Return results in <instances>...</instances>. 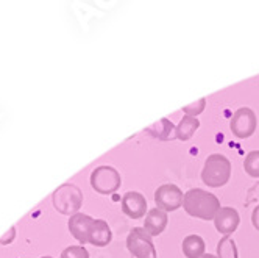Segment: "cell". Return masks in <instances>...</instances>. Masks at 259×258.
<instances>
[{"label": "cell", "instance_id": "obj_10", "mask_svg": "<svg viewBox=\"0 0 259 258\" xmlns=\"http://www.w3.org/2000/svg\"><path fill=\"white\" fill-rule=\"evenodd\" d=\"M111 239H113V233H111L109 226L102 219L94 220V224H92L91 232H89V236H88V241L94 246L103 247L111 243Z\"/></svg>", "mask_w": 259, "mask_h": 258}, {"label": "cell", "instance_id": "obj_4", "mask_svg": "<svg viewBox=\"0 0 259 258\" xmlns=\"http://www.w3.org/2000/svg\"><path fill=\"white\" fill-rule=\"evenodd\" d=\"M122 183L120 174L111 166H100L91 177V185L100 194H113L119 190Z\"/></svg>", "mask_w": 259, "mask_h": 258}, {"label": "cell", "instance_id": "obj_8", "mask_svg": "<svg viewBox=\"0 0 259 258\" xmlns=\"http://www.w3.org/2000/svg\"><path fill=\"white\" fill-rule=\"evenodd\" d=\"M122 211L132 219H139L147 216L145 213H149L147 210V200L141 193L130 191L122 197Z\"/></svg>", "mask_w": 259, "mask_h": 258}, {"label": "cell", "instance_id": "obj_1", "mask_svg": "<svg viewBox=\"0 0 259 258\" xmlns=\"http://www.w3.org/2000/svg\"><path fill=\"white\" fill-rule=\"evenodd\" d=\"M183 207L189 216L198 217L203 220L214 219L217 216L219 210L222 208L219 199L212 193H208L200 188L189 190L186 194H184Z\"/></svg>", "mask_w": 259, "mask_h": 258}, {"label": "cell", "instance_id": "obj_19", "mask_svg": "<svg viewBox=\"0 0 259 258\" xmlns=\"http://www.w3.org/2000/svg\"><path fill=\"white\" fill-rule=\"evenodd\" d=\"M251 224H253V227L259 232V205L253 210V213H251Z\"/></svg>", "mask_w": 259, "mask_h": 258}, {"label": "cell", "instance_id": "obj_13", "mask_svg": "<svg viewBox=\"0 0 259 258\" xmlns=\"http://www.w3.org/2000/svg\"><path fill=\"white\" fill-rule=\"evenodd\" d=\"M198 127H200V121L197 118L184 116L175 128V136L180 141H189L194 136V133L198 130Z\"/></svg>", "mask_w": 259, "mask_h": 258}, {"label": "cell", "instance_id": "obj_17", "mask_svg": "<svg viewBox=\"0 0 259 258\" xmlns=\"http://www.w3.org/2000/svg\"><path fill=\"white\" fill-rule=\"evenodd\" d=\"M205 106H206V99H198V102H194L191 105H186V106H183V112L186 113L188 116H198L200 113L205 112Z\"/></svg>", "mask_w": 259, "mask_h": 258}, {"label": "cell", "instance_id": "obj_7", "mask_svg": "<svg viewBox=\"0 0 259 258\" xmlns=\"http://www.w3.org/2000/svg\"><path fill=\"white\" fill-rule=\"evenodd\" d=\"M240 217L237 210L231 208V207H224L220 208L217 216L214 217V226L215 230L225 236H230L231 233H234L239 227Z\"/></svg>", "mask_w": 259, "mask_h": 258}, {"label": "cell", "instance_id": "obj_11", "mask_svg": "<svg viewBox=\"0 0 259 258\" xmlns=\"http://www.w3.org/2000/svg\"><path fill=\"white\" fill-rule=\"evenodd\" d=\"M92 224H94V219H92V217H89L86 214H77V216H73L70 219L69 229H70V232L73 235H75V238L78 239V241L86 243Z\"/></svg>", "mask_w": 259, "mask_h": 258}, {"label": "cell", "instance_id": "obj_20", "mask_svg": "<svg viewBox=\"0 0 259 258\" xmlns=\"http://www.w3.org/2000/svg\"><path fill=\"white\" fill-rule=\"evenodd\" d=\"M201 258H217L215 255H209V253H205V255H203Z\"/></svg>", "mask_w": 259, "mask_h": 258}, {"label": "cell", "instance_id": "obj_6", "mask_svg": "<svg viewBox=\"0 0 259 258\" xmlns=\"http://www.w3.org/2000/svg\"><path fill=\"white\" fill-rule=\"evenodd\" d=\"M183 202L184 194L174 183H165V185L158 187V190L155 191V204L165 213L178 210L183 205Z\"/></svg>", "mask_w": 259, "mask_h": 258}, {"label": "cell", "instance_id": "obj_9", "mask_svg": "<svg viewBox=\"0 0 259 258\" xmlns=\"http://www.w3.org/2000/svg\"><path fill=\"white\" fill-rule=\"evenodd\" d=\"M167 213H165L164 210L155 207L152 210H149V213H147L145 216V223H144V229L149 232L152 236H156L159 233L164 232V229L167 227Z\"/></svg>", "mask_w": 259, "mask_h": 258}, {"label": "cell", "instance_id": "obj_18", "mask_svg": "<svg viewBox=\"0 0 259 258\" xmlns=\"http://www.w3.org/2000/svg\"><path fill=\"white\" fill-rule=\"evenodd\" d=\"M63 258H89L83 247H69L63 252Z\"/></svg>", "mask_w": 259, "mask_h": 258}, {"label": "cell", "instance_id": "obj_2", "mask_svg": "<svg viewBox=\"0 0 259 258\" xmlns=\"http://www.w3.org/2000/svg\"><path fill=\"white\" fill-rule=\"evenodd\" d=\"M231 177V161L222 154H212L205 160L201 171V180L206 187H225Z\"/></svg>", "mask_w": 259, "mask_h": 258}, {"label": "cell", "instance_id": "obj_15", "mask_svg": "<svg viewBox=\"0 0 259 258\" xmlns=\"http://www.w3.org/2000/svg\"><path fill=\"white\" fill-rule=\"evenodd\" d=\"M177 127H174V124L169 121V119H165L162 118L159 122H156L155 125L149 127L147 128V132L152 133L155 138H159V139H169L170 138V133L175 130Z\"/></svg>", "mask_w": 259, "mask_h": 258}, {"label": "cell", "instance_id": "obj_16", "mask_svg": "<svg viewBox=\"0 0 259 258\" xmlns=\"http://www.w3.org/2000/svg\"><path fill=\"white\" fill-rule=\"evenodd\" d=\"M244 169L250 177L259 178V151H253L245 157Z\"/></svg>", "mask_w": 259, "mask_h": 258}, {"label": "cell", "instance_id": "obj_3", "mask_svg": "<svg viewBox=\"0 0 259 258\" xmlns=\"http://www.w3.org/2000/svg\"><path fill=\"white\" fill-rule=\"evenodd\" d=\"M126 249L135 258H158L152 235L144 227H135L126 238Z\"/></svg>", "mask_w": 259, "mask_h": 258}, {"label": "cell", "instance_id": "obj_14", "mask_svg": "<svg viewBox=\"0 0 259 258\" xmlns=\"http://www.w3.org/2000/svg\"><path fill=\"white\" fill-rule=\"evenodd\" d=\"M217 258H239L236 243L231 236H224L217 243Z\"/></svg>", "mask_w": 259, "mask_h": 258}, {"label": "cell", "instance_id": "obj_5", "mask_svg": "<svg viewBox=\"0 0 259 258\" xmlns=\"http://www.w3.org/2000/svg\"><path fill=\"white\" fill-rule=\"evenodd\" d=\"M256 124H257V119L253 109L248 106H242L233 115L230 121V130L233 132L234 136L240 139H247L254 133Z\"/></svg>", "mask_w": 259, "mask_h": 258}, {"label": "cell", "instance_id": "obj_12", "mask_svg": "<svg viewBox=\"0 0 259 258\" xmlns=\"http://www.w3.org/2000/svg\"><path fill=\"white\" fill-rule=\"evenodd\" d=\"M183 253L186 258H201L205 255V241L203 238L198 235H189L183 239V244H181Z\"/></svg>", "mask_w": 259, "mask_h": 258}]
</instances>
